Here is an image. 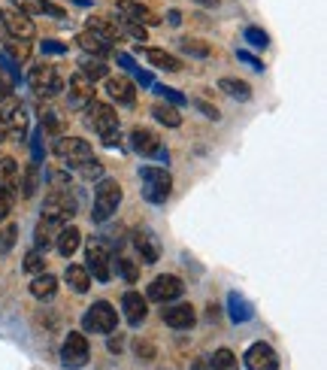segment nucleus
<instances>
[{"instance_id": "f257e3e1", "label": "nucleus", "mask_w": 327, "mask_h": 370, "mask_svg": "<svg viewBox=\"0 0 327 370\" xmlns=\"http://www.w3.org/2000/svg\"><path fill=\"white\" fill-rule=\"evenodd\" d=\"M121 194H125V191H121L118 179H106V177L100 179L97 189H94V203H91V222L106 225L121 207Z\"/></svg>"}, {"instance_id": "f03ea898", "label": "nucleus", "mask_w": 327, "mask_h": 370, "mask_svg": "<svg viewBox=\"0 0 327 370\" xmlns=\"http://www.w3.org/2000/svg\"><path fill=\"white\" fill-rule=\"evenodd\" d=\"M27 85H30V91H34L39 100H52V97L61 95V88H64V79H61V70H58L55 64H49V61H39V64L30 67Z\"/></svg>"}, {"instance_id": "7ed1b4c3", "label": "nucleus", "mask_w": 327, "mask_h": 370, "mask_svg": "<svg viewBox=\"0 0 327 370\" xmlns=\"http://www.w3.org/2000/svg\"><path fill=\"white\" fill-rule=\"evenodd\" d=\"M140 185H142V198L149 203H155V207H161V203H167L170 191H173V177L167 167H142Z\"/></svg>"}, {"instance_id": "20e7f679", "label": "nucleus", "mask_w": 327, "mask_h": 370, "mask_svg": "<svg viewBox=\"0 0 327 370\" xmlns=\"http://www.w3.org/2000/svg\"><path fill=\"white\" fill-rule=\"evenodd\" d=\"M76 198H73V191H52V194H46V201H43V207H39V219H49V222H55V225H70V219L76 215Z\"/></svg>"}, {"instance_id": "39448f33", "label": "nucleus", "mask_w": 327, "mask_h": 370, "mask_svg": "<svg viewBox=\"0 0 327 370\" xmlns=\"http://www.w3.org/2000/svg\"><path fill=\"white\" fill-rule=\"evenodd\" d=\"M82 328H85L88 334H109L118 328V313L116 306L106 304V301H94L82 316Z\"/></svg>"}, {"instance_id": "423d86ee", "label": "nucleus", "mask_w": 327, "mask_h": 370, "mask_svg": "<svg viewBox=\"0 0 327 370\" xmlns=\"http://www.w3.org/2000/svg\"><path fill=\"white\" fill-rule=\"evenodd\" d=\"M85 270L94 276L97 282H109L112 280V258H109V249L104 246L100 237H91L85 243Z\"/></svg>"}, {"instance_id": "0eeeda50", "label": "nucleus", "mask_w": 327, "mask_h": 370, "mask_svg": "<svg viewBox=\"0 0 327 370\" xmlns=\"http://www.w3.org/2000/svg\"><path fill=\"white\" fill-rule=\"evenodd\" d=\"M64 107L70 109V112H76V109H85L91 100L97 97V88H94V82H91L85 73H73L70 76V82L64 88Z\"/></svg>"}, {"instance_id": "6e6552de", "label": "nucleus", "mask_w": 327, "mask_h": 370, "mask_svg": "<svg viewBox=\"0 0 327 370\" xmlns=\"http://www.w3.org/2000/svg\"><path fill=\"white\" fill-rule=\"evenodd\" d=\"M128 143H130V149H134L137 155H142V158H158V161H164V164H170V152L164 149V143H161V137H158L155 131L134 128V131H130V137H128Z\"/></svg>"}, {"instance_id": "1a4fd4ad", "label": "nucleus", "mask_w": 327, "mask_h": 370, "mask_svg": "<svg viewBox=\"0 0 327 370\" xmlns=\"http://www.w3.org/2000/svg\"><path fill=\"white\" fill-rule=\"evenodd\" d=\"M91 358V346L85 340V334L82 331H70L64 337V343H61V364H64L67 370H79L85 367Z\"/></svg>"}, {"instance_id": "9d476101", "label": "nucleus", "mask_w": 327, "mask_h": 370, "mask_svg": "<svg viewBox=\"0 0 327 370\" xmlns=\"http://www.w3.org/2000/svg\"><path fill=\"white\" fill-rule=\"evenodd\" d=\"M85 125L97 133V137H106L112 131H121L118 128V112L112 109L109 104H100V100H91L85 107Z\"/></svg>"}, {"instance_id": "9b49d317", "label": "nucleus", "mask_w": 327, "mask_h": 370, "mask_svg": "<svg viewBox=\"0 0 327 370\" xmlns=\"http://www.w3.org/2000/svg\"><path fill=\"white\" fill-rule=\"evenodd\" d=\"M4 128H6V137L9 140H16V143H25L27 140V131H30L27 109L18 104V100H13V97L4 100Z\"/></svg>"}, {"instance_id": "f8f14e48", "label": "nucleus", "mask_w": 327, "mask_h": 370, "mask_svg": "<svg viewBox=\"0 0 327 370\" xmlns=\"http://www.w3.org/2000/svg\"><path fill=\"white\" fill-rule=\"evenodd\" d=\"M182 292H185V282L173 273H161L149 282L146 289V301H155V304H170V301H179Z\"/></svg>"}, {"instance_id": "ddd939ff", "label": "nucleus", "mask_w": 327, "mask_h": 370, "mask_svg": "<svg viewBox=\"0 0 327 370\" xmlns=\"http://www.w3.org/2000/svg\"><path fill=\"white\" fill-rule=\"evenodd\" d=\"M52 155L61 158V161H67L70 167H73V164H79V161L94 158V152H91V143L82 140V137H58L55 146H52Z\"/></svg>"}, {"instance_id": "4468645a", "label": "nucleus", "mask_w": 327, "mask_h": 370, "mask_svg": "<svg viewBox=\"0 0 327 370\" xmlns=\"http://www.w3.org/2000/svg\"><path fill=\"white\" fill-rule=\"evenodd\" d=\"M0 34L30 43L34 34H37V28H34V22H30V16L18 13V9H9V13H4V28H0Z\"/></svg>"}, {"instance_id": "2eb2a0df", "label": "nucleus", "mask_w": 327, "mask_h": 370, "mask_svg": "<svg viewBox=\"0 0 327 370\" xmlns=\"http://www.w3.org/2000/svg\"><path fill=\"white\" fill-rule=\"evenodd\" d=\"M245 370H279V355L270 343H252L242 358Z\"/></svg>"}, {"instance_id": "dca6fc26", "label": "nucleus", "mask_w": 327, "mask_h": 370, "mask_svg": "<svg viewBox=\"0 0 327 370\" xmlns=\"http://www.w3.org/2000/svg\"><path fill=\"white\" fill-rule=\"evenodd\" d=\"M130 243H134V249L142 258V264H155L161 258V243H158L155 234L146 228V225H140V228L130 231Z\"/></svg>"}, {"instance_id": "f3484780", "label": "nucleus", "mask_w": 327, "mask_h": 370, "mask_svg": "<svg viewBox=\"0 0 327 370\" xmlns=\"http://www.w3.org/2000/svg\"><path fill=\"white\" fill-rule=\"evenodd\" d=\"M164 325L173 328V331H188V328L197 325V313H194L191 304H173L167 306L164 304Z\"/></svg>"}, {"instance_id": "a211bd4d", "label": "nucleus", "mask_w": 327, "mask_h": 370, "mask_svg": "<svg viewBox=\"0 0 327 370\" xmlns=\"http://www.w3.org/2000/svg\"><path fill=\"white\" fill-rule=\"evenodd\" d=\"M121 313H125V322L128 325H142L149 316V301L142 292H125L121 294Z\"/></svg>"}, {"instance_id": "6ab92c4d", "label": "nucleus", "mask_w": 327, "mask_h": 370, "mask_svg": "<svg viewBox=\"0 0 327 370\" xmlns=\"http://www.w3.org/2000/svg\"><path fill=\"white\" fill-rule=\"evenodd\" d=\"M106 95L118 107H134L137 104V88L128 76H106Z\"/></svg>"}, {"instance_id": "aec40b11", "label": "nucleus", "mask_w": 327, "mask_h": 370, "mask_svg": "<svg viewBox=\"0 0 327 370\" xmlns=\"http://www.w3.org/2000/svg\"><path fill=\"white\" fill-rule=\"evenodd\" d=\"M116 13L121 16V18H128V22H137V25H158V16L152 13L149 6H142V4H137V0H118L116 4Z\"/></svg>"}, {"instance_id": "412c9836", "label": "nucleus", "mask_w": 327, "mask_h": 370, "mask_svg": "<svg viewBox=\"0 0 327 370\" xmlns=\"http://www.w3.org/2000/svg\"><path fill=\"white\" fill-rule=\"evenodd\" d=\"M13 9L25 16H49V18H64V6L52 4V0H13Z\"/></svg>"}, {"instance_id": "4be33fe9", "label": "nucleus", "mask_w": 327, "mask_h": 370, "mask_svg": "<svg viewBox=\"0 0 327 370\" xmlns=\"http://www.w3.org/2000/svg\"><path fill=\"white\" fill-rule=\"evenodd\" d=\"M76 46L82 49V55H94V58H109V43L104 37H97L94 30H82V34H76Z\"/></svg>"}, {"instance_id": "5701e85b", "label": "nucleus", "mask_w": 327, "mask_h": 370, "mask_svg": "<svg viewBox=\"0 0 327 370\" xmlns=\"http://www.w3.org/2000/svg\"><path fill=\"white\" fill-rule=\"evenodd\" d=\"M82 246V231L76 228V225H64V228L58 231V237H55V249L58 255H64V258H70L76 249Z\"/></svg>"}, {"instance_id": "b1692460", "label": "nucleus", "mask_w": 327, "mask_h": 370, "mask_svg": "<svg viewBox=\"0 0 327 370\" xmlns=\"http://www.w3.org/2000/svg\"><path fill=\"white\" fill-rule=\"evenodd\" d=\"M140 52L146 55L158 70H167V73H182V61L176 55L164 52V49H155V46H146V49H140Z\"/></svg>"}, {"instance_id": "393cba45", "label": "nucleus", "mask_w": 327, "mask_h": 370, "mask_svg": "<svg viewBox=\"0 0 327 370\" xmlns=\"http://www.w3.org/2000/svg\"><path fill=\"white\" fill-rule=\"evenodd\" d=\"M64 282L70 285V292L85 294L91 289V273L85 270V264H73V261H70L67 270H64Z\"/></svg>"}, {"instance_id": "a878e982", "label": "nucleus", "mask_w": 327, "mask_h": 370, "mask_svg": "<svg viewBox=\"0 0 327 370\" xmlns=\"http://www.w3.org/2000/svg\"><path fill=\"white\" fill-rule=\"evenodd\" d=\"M85 25H88V30H94L97 37H104L109 46L125 40V37H121V30H118V22H109V18H104V16H91Z\"/></svg>"}, {"instance_id": "bb28decb", "label": "nucleus", "mask_w": 327, "mask_h": 370, "mask_svg": "<svg viewBox=\"0 0 327 370\" xmlns=\"http://www.w3.org/2000/svg\"><path fill=\"white\" fill-rule=\"evenodd\" d=\"M55 292H58V276H52V273L43 270L30 280V294H34L37 301H52Z\"/></svg>"}, {"instance_id": "cd10ccee", "label": "nucleus", "mask_w": 327, "mask_h": 370, "mask_svg": "<svg viewBox=\"0 0 327 370\" xmlns=\"http://www.w3.org/2000/svg\"><path fill=\"white\" fill-rule=\"evenodd\" d=\"M218 88H221L228 97L240 100V104H249V100H252V85H249V82H242V79L224 76V79H218Z\"/></svg>"}, {"instance_id": "c85d7f7f", "label": "nucleus", "mask_w": 327, "mask_h": 370, "mask_svg": "<svg viewBox=\"0 0 327 370\" xmlns=\"http://www.w3.org/2000/svg\"><path fill=\"white\" fill-rule=\"evenodd\" d=\"M61 128H64V119H61V112L49 107V100H43V104H39V131L58 137Z\"/></svg>"}, {"instance_id": "c756f323", "label": "nucleus", "mask_w": 327, "mask_h": 370, "mask_svg": "<svg viewBox=\"0 0 327 370\" xmlns=\"http://www.w3.org/2000/svg\"><path fill=\"white\" fill-rule=\"evenodd\" d=\"M58 231H61V225H55V222H49V219H39V222H37V231H34V249H39V252H46L49 246L55 243V237H58Z\"/></svg>"}, {"instance_id": "7c9ffc66", "label": "nucleus", "mask_w": 327, "mask_h": 370, "mask_svg": "<svg viewBox=\"0 0 327 370\" xmlns=\"http://www.w3.org/2000/svg\"><path fill=\"white\" fill-rule=\"evenodd\" d=\"M228 313H230V318H233L237 325H240V322H252V316H254L252 304L245 301L240 292H230V294H228Z\"/></svg>"}, {"instance_id": "2f4dec72", "label": "nucleus", "mask_w": 327, "mask_h": 370, "mask_svg": "<svg viewBox=\"0 0 327 370\" xmlns=\"http://www.w3.org/2000/svg\"><path fill=\"white\" fill-rule=\"evenodd\" d=\"M37 185H39V167L37 164H27V167L18 170V191H22L25 201H30L37 194Z\"/></svg>"}, {"instance_id": "473e14b6", "label": "nucleus", "mask_w": 327, "mask_h": 370, "mask_svg": "<svg viewBox=\"0 0 327 370\" xmlns=\"http://www.w3.org/2000/svg\"><path fill=\"white\" fill-rule=\"evenodd\" d=\"M79 73H85L91 82H97V79H106V76H109V67H106L104 58L82 55V58H79Z\"/></svg>"}, {"instance_id": "72a5a7b5", "label": "nucleus", "mask_w": 327, "mask_h": 370, "mask_svg": "<svg viewBox=\"0 0 327 370\" xmlns=\"http://www.w3.org/2000/svg\"><path fill=\"white\" fill-rule=\"evenodd\" d=\"M152 119H155L158 125H164V128H179L182 125L179 109L170 107V104H155V107H152Z\"/></svg>"}, {"instance_id": "f704fd0d", "label": "nucleus", "mask_w": 327, "mask_h": 370, "mask_svg": "<svg viewBox=\"0 0 327 370\" xmlns=\"http://www.w3.org/2000/svg\"><path fill=\"white\" fill-rule=\"evenodd\" d=\"M0 189L18 194V164L13 158H0Z\"/></svg>"}, {"instance_id": "c9c22d12", "label": "nucleus", "mask_w": 327, "mask_h": 370, "mask_svg": "<svg viewBox=\"0 0 327 370\" xmlns=\"http://www.w3.org/2000/svg\"><path fill=\"white\" fill-rule=\"evenodd\" d=\"M179 49L185 55H191V58H209L212 55V46L203 43V40H197V37H182L179 40Z\"/></svg>"}, {"instance_id": "e433bc0d", "label": "nucleus", "mask_w": 327, "mask_h": 370, "mask_svg": "<svg viewBox=\"0 0 327 370\" xmlns=\"http://www.w3.org/2000/svg\"><path fill=\"white\" fill-rule=\"evenodd\" d=\"M16 243H18V225L4 222V228H0V255H9L16 249Z\"/></svg>"}, {"instance_id": "4c0bfd02", "label": "nucleus", "mask_w": 327, "mask_h": 370, "mask_svg": "<svg viewBox=\"0 0 327 370\" xmlns=\"http://www.w3.org/2000/svg\"><path fill=\"white\" fill-rule=\"evenodd\" d=\"M209 370H240V362L230 349H218V352L209 358Z\"/></svg>"}, {"instance_id": "58836bf2", "label": "nucleus", "mask_w": 327, "mask_h": 370, "mask_svg": "<svg viewBox=\"0 0 327 370\" xmlns=\"http://www.w3.org/2000/svg\"><path fill=\"white\" fill-rule=\"evenodd\" d=\"M73 170L79 173L82 179H104V164H100L97 158H88V161H79L73 164Z\"/></svg>"}, {"instance_id": "ea45409f", "label": "nucleus", "mask_w": 327, "mask_h": 370, "mask_svg": "<svg viewBox=\"0 0 327 370\" xmlns=\"http://www.w3.org/2000/svg\"><path fill=\"white\" fill-rule=\"evenodd\" d=\"M116 273H118L125 282H130V285H134V282L140 280V267H137L134 261H130V258H125V255H118V261H116Z\"/></svg>"}, {"instance_id": "a19ab883", "label": "nucleus", "mask_w": 327, "mask_h": 370, "mask_svg": "<svg viewBox=\"0 0 327 370\" xmlns=\"http://www.w3.org/2000/svg\"><path fill=\"white\" fill-rule=\"evenodd\" d=\"M22 270L30 273V276L43 273V270H46V255L39 252V249H30V252L25 255V267H22Z\"/></svg>"}, {"instance_id": "79ce46f5", "label": "nucleus", "mask_w": 327, "mask_h": 370, "mask_svg": "<svg viewBox=\"0 0 327 370\" xmlns=\"http://www.w3.org/2000/svg\"><path fill=\"white\" fill-rule=\"evenodd\" d=\"M152 88H155V95L164 97V104H170V107H185L188 104V97L176 88H167V85H152Z\"/></svg>"}, {"instance_id": "37998d69", "label": "nucleus", "mask_w": 327, "mask_h": 370, "mask_svg": "<svg viewBox=\"0 0 327 370\" xmlns=\"http://www.w3.org/2000/svg\"><path fill=\"white\" fill-rule=\"evenodd\" d=\"M118 30H121V37H134L137 43H146V37H149V30L137 25V22H128V18H121L118 22Z\"/></svg>"}, {"instance_id": "c03bdc74", "label": "nucleus", "mask_w": 327, "mask_h": 370, "mask_svg": "<svg viewBox=\"0 0 327 370\" xmlns=\"http://www.w3.org/2000/svg\"><path fill=\"white\" fill-rule=\"evenodd\" d=\"M242 37H245V43H252L254 49H267V46H270V37L264 34L261 28H254V25L245 28V30H242Z\"/></svg>"}, {"instance_id": "a18cd8bd", "label": "nucleus", "mask_w": 327, "mask_h": 370, "mask_svg": "<svg viewBox=\"0 0 327 370\" xmlns=\"http://www.w3.org/2000/svg\"><path fill=\"white\" fill-rule=\"evenodd\" d=\"M46 170H49V167H46ZM46 179L52 182V191H70V173H64V170H49Z\"/></svg>"}, {"instance_id": "49530a36", "label": "nucleus", "mask_w": 327, "mask_h": 370, "mask_svg": "<svg viewBox=\"0 0 327 370\" xmlns=\"http://www.w3.org/2000/svg\"><path fill=\"white\" fill-rule=\"evenodd\" d=\"M13 203H16V191L0 189V222H6V215L13 213Z\"/></svg>"}, {"instance_id": "de8ad7c7", "label": "nucleus", "mask_w": 327, "mask_h": 370, "mask_svg": "<svg viewBox=\"0 0 327 370\" xmlns=\"http://www.w3.org/2000/svg\"><path fill=\"white\" fill-rule=\"evenodd\" d=\"M134 352H137V358L155 362V346H152L149 340H142V337H137V340H134Z\"/></svg>"}, {"instance_id": "09e8293b", "label": "nucleus", "mask_w": 327, "mask_h": 370, "mask_svg": "<svg viewBox=\"0 0 327 370\" xmlns=\"http://www.w3.org/2000/svg\"><path fill=\"white\" fill-rule=\"evenodd\" d=\"M106 337H109V340H106V349H109L112 355H121V352H125V340H128L125 334H116V331H109Z\"/></svg>"}, {"instance_id": "8fccbe9b", "label": "nucleus", "mask_w": 327, "mask_h": 370, "mask_svg": "<svg viewBox=\"0 0 327 370\" xmlns=\"http://www.w3.org/2000/svg\"><path fill=\"white\" fill-rule=\"evenodd\" d=\"M39 52L43 55H64L67 46L61 43V40H43V43H39Z\"/></svg>"}, {"instance_id": "3c124183", "label": "nucleus", "mask_w": 327, "mask_h": 370, "mask_svg": "<svg viewBox=\"0 0 327 370\" xmlns=\"http://www.w3.org/2000/svg\"><path fill=\"white\" fill-rule=\"evenodd\" d=\"M194 107H197V109L203 112V116H206V119H212V121H218V119H221V112H218L216 107H212V104H206V100H200V97L194 100Z\"/></svg>"}, {"instance_id": "603ef678", "label": "nucleus", "mask_w": 327, "mask_h": 370, "mask_svg": "<svg viewBox=\"0 0 327 370\" xmlns=\"http://www.w3.org/2000/svg\"><path fill=\"white\" fill-rule=\"evenodd\" d=\"M116 64H118L121 70H128V73H137V70H140L137 61L130 58V55H125V52H118V55H116Z\"/></svg>"}, {"instance_id": "864d4df0", "label": "nucleus", "mask_w": 327, "mask_h": 370, "mask_svg": "<svg viewBox=\"0 0 327 370\" xmlns=\"http://www.w3.org/2000/svg\"><path fill=\"white\" fill-rule=\"evenodd\" d=\"M30 146H34V164H39V161H43V131H34Z\"/></svg>"}, {"instance_id": "5fc2aeb1", "label": "nucleus", "mask_w": 327, "mask_h": 370, "mask_svg": "<svg viewBox=\"0 0 327 370\" xmlns=\"http://www.w3.org/2000/svg\"><path fill=\"white\" fill-rule=\"evenodd\" d=\"M237 58L242 61V64H249V67H254V70H264V61H258L254 55H249L245 49H237Z\"/></svg>"}, {"instance_id": "6e6d98bb", "label": "nucleus", "mask_w": 327, "mask_h": 370, "mask_svg": "<svg viewBox=\"0 0 327 370\" xmlns=\"http://www.w3.org/2000/svg\"><path fill=\"white\" fill-rule=\"evenodd\" d=\"M134 79L140 82V85H142V88H152V85H155V79H152V73H146V70H142V67H140V70H137V73H134Z\"/></svg>"}, {"instance_id": "4d7b16f0", "label": "nucleus", "mask_w": 327, "mask_h": 370, "mask_svg": "<svg viewBox=\"0 0 327 370\" xmlns=\"http://www.w3.org/2000/svg\"><path fill=\"white\" fill-rule=\"evenodd\" d=\"M167 22H170V28H176V25L182 22V13H179V9H170V13H167Z\"/></svg>"}, {"instance_id": "13d9d810", "label": "nucleus", "mask_w": 327, "mask_h": 370, "mask_svg": "<svg viewBox=\"0 0 327 370\" xmlns=\"http://www.w3.org/2000/svg\"><path fill=\"white\" fill-rule=\"evenodd\" d=\"M191 370H209V362H206V358H194Z\"/></svg>"}, {"instance_id": "bf43d9fd", "label": "nucleus", "mask_w": 327, "mask_h": 370, "mask_svg": "<svg viewBox=\"0 0 327 370\" xmlns=\"http://www.w3.org/2000/svg\"><path fill=\"white\" fill-rule=\"evenodd\" d=\"M194 4H200V6H206V9H212V6H218V0H194Z\"/></svg>"}, {"instance_id": "052dcab7", "label": "nucleus", "mask_w": 327, "mask_h": 370, "mask_svg": "<svg viewBox=\"0 0 327 370\" xmlns=\"http://www.w3.org/2000/svg\"><path fill=\"white\" fill-rule=\"evenodd\" d=\"M4 140H6V128H4V116H0V146H4Z\"/></svg>"}]
</instances>
